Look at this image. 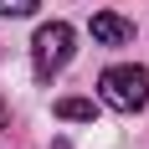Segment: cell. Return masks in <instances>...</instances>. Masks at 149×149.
<instances>
[{
  "label": "cell",
  "mask_w": 149,
  "mask_h": 149,
  "mask_svg": "<svg viewBox=\"0 0 149 149\" xmlns=\"http://www.w3.org/2000/svg\"><path fill=\"white\" fill-rule=\"evenodd\" d=\"M52 113L67 118V123H93V118H98V103H93V98H57Z\"/></svg>",
  "instance_id": "277c9868"
},
{
  "label": "cell",
  "mask_w": 149,
  "mask_h": 149,
  "mask_svg": "<svg viewBox=\"0 0 149 149\" xmlns=\"http://www.w3.org/2000/svg\"><path fill=\"white\" fill-rule=\"evenodd\" d=\"M5 123H10V108H5V103H0V129H5Z\"/></svg>",
  "instance_id": "8992f818"
},
{
  "label": "cell",
  "mask_w": 149,
  "mask_h": 149,
  "mask_svg": "<svg viewBox=\"0 0 149 149\" xmlns=\"http://www.w3.org/2000/svg\"><path fill=\"white\" fill-rule=\"evenodd\" d=\"M98 98H103L113 113H139L149 103V72L134 67V62H118L98 77Z\"/></svg>",
  "instance_id": "6da1fadb"
},
{
  "label": "cell",
  "mask_w": 149,
  "mask_h": 149,
  "mask_svg": "<svg viewBox=\"0 0 149 149\" xmlns=\"http://www.w3.org/2000/svg\"><path fill=\"white\" fill-rule=\"evenodd\" d=\"M77 36H72V26H67V21H46L41 31H36V41H31V72H36V82H52V77L62 72V67H67V62H72V52H77Z\"/></svg>",
  "instance_id": "7a4b0ae2"
},
{
  "label": "cell",
  "mask_w": 149,
  "mask_h": 149,
  "mask_svg": "<svg viewBox=\"0 0 149 149\" xmlns=\"http://www.w3.org/2000/svg\"><path fill=\"white\" fill-rule=\"evenodd\" d=\"M93 41H103V46H129V41H134V26H129L123 15H113V10H98V15H93Z\"/></svg>",
  "instance_id": "3957f363"
},
{
  "label": "cell",
  "mask_w": 149,
  "mask_h": 149,
  "mask_svg": "<svg viewBox=\"0 0 149 149\" xmlns=\"http://www.w3.org/2000/svg\"><path fill=\"white\" fill-rule=\"evenodd\" d=\"M41 0H0V15H31Z\"/></svg>",
  "instance_id": "5b68a950"
}]
</instances>
